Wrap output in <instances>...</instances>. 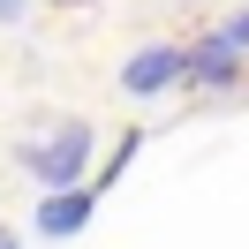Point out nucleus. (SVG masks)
<instances>
[{
	"instance_id": "obj_3",
	"label": "nucleus",
	"mask_w": 249,
	"mask_h": 249,
	"mask_svg": "<svg viewBox=\"0 0 249 249\" xmlns=\"http://www.w3.org/2000/svg\"><path fill=\"white\" fill-rule=\"evenodd\" d=\"M174 76H181V53H174V46H143L136 61L121 68V91L128 98H151V91H166Z\"/></svg>"
},
{
	"instance_id": "obj_6",
	"label": "nucleus",
	"mask_w": 249,
	"mask_h": 249,
	"mask_svg": "<svg viewBox=\"0 0 249 249\" xmlns=\"http://www.w3.org/2000/svg\"><path fill=\"white\" fill-rule=\"evenodd\" d=\"M23 8H31V0H0V23H23Z\"/></svg>"
},
{
	"instance_id": "obj_5",
	"label": "nucleus",
	"mask_w": 249,
	"mask_h": 249,
	"mask_svg": "<svg viewBox=\"0 0 249 249\" xmlns=\"http://www.w3.org/2000/svg\"><path fill=\"white\" fill-rule=\"evenodd\" d=\"M219 38H227L234 53H249V8H242V16H234V23H227V31H219Z\"/></svg>"
},
{
	"instance_id": "obj_4",
	"label": "nucleus",
	"mask_w": 249,
	"mask_h": 249,
	"mask_svg": "<svg viewBox=\"0 0 249 249\" xmlns=\"http://www.w3.org/2000/svg\"><path fill=\"white\" fill-rule=\"evenodd\" d=\"M234 61H242V53H234L227 38H204L196 53H181V68H189L196 83H212V91H219V83H234Z\"/></svg>"
},
{
	"instance_id": "obj_1",
	"label": "nucleus",
	"mask_w": 249,
	"mask_h": 249,
	"mask_svg": "<svg viewBox=\"0 0 249 249\" xmlns=\"http://www.w3.org/2000/svg\"><path fill=\"white\" fill-rule=\"evenodd\" d=\"M23 166H31L46 189H83V166H91V128H83V121H61L53 136L23 143Z\"/></svg>"
},
{
	"instance_id": "obj_7",
	"label": "nucleus",
	"mask_w": 249,
	"mask_h": 249,
	"mask_svg": "<svg viewBox=\"0 0 249 249\" xmlns=\"http://www.w3.org/2000/svg\"><path fill=\"white\" fill-rule=\"evenodd\" d=\"M0 249H23V242H16V234H8V227H0Z\"/></svg>"
},
{
	"instance_id": "obj_2",
	"label": "nucleus",
	"mask_w": 249,
	"mask_h": 249,
	"mask_svg": "<svg viewBox=\"0 0 249 249\" xmlns=\"http://www.w3.org/2000/svg\"><path fill=\"white\" fill-rule=\"evenodd\" d=\"M91 189H46V204H38V234H53V242H68V234L91 227Z\"/></svg>"
}]
</instances>
